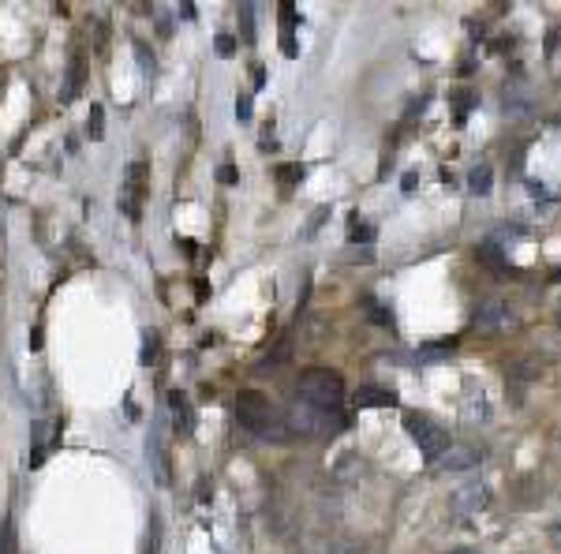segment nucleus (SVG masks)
<instances>
[{
    "label": "nucleus",
    "instance_id": "nucleus-1",
    "mask_svg": "<svg viewBox=\"0 0 561 554\" xmlns=\"http://www.w3.org/2000/svg\"><path fill=\"white\" fill-rule=\"evenodd\" d=\"M236 420L259 438H285L289 435L285 416H280L277 405L259 390H243L236 397Z\"/></svg>",
    "mask_w": 561,
    "mask_h": 554
},
{
    "label": "nucleus",
    "instance_id": "nucleus-2",
    "mask_svg": "<svg viewBox=\"0 0 561 554\" xmlns=\"http://www.w3.org/2000/svg\"><path fill=\"white\" fill-rule=\"evenodd\" d=\"M300 401L311 405V408H322V412H337L341 401H344V378L330 367H307L300 371Z\"/></svg>",
    "mask_w": 561,
    "mask_h": 554
},
{
    "label": "nucleus",
    "instance_id": "nucleus-3",
    "mask_svg": "<svg viewBox=\"0 0 561 554\" xmlns=\"http://www.w3.org/2000/svg\"><path fill=\"white\" fill-rule=\"evenodd\" d=\"M147 191H150V165L138 158V161L128 165L124 184H120V214H124L128 221H138V218H143Z\"/></svg>",
    "mask_w": 561,
    "mask_h": 554
},
{
    "label": "nucleus",
    "instance_id": "nucleus-4",
    "mask_svg": "<svg viewBox=\"0 0 561 554\" xmlns=\"http://www.w3.org/2000/svg\"><path fill=\"white\" fill-rule=\"evenodd\" d=\"M404 431H408V438L419 446V454H423L427 461H438L449 449V431L438 427L434 420H427V416H419V412L404 416Z\"/></svg>",
    "mask_w": 561,
    "mask_h": 554
},
{
    "label": "nucleus",
    "instance_id": "nucleus-5",
    "mask_svg": "<svg viewBox=\"0 0 561 554\" xmlns=\"http://www.w3.org/2000/svg\"><path fill=\"white\" fill-rule=\"evenodd\" d=\"M285 424H289V431H300V435H333V431L344 427V420H341L337 412L311 408V405H303V401H296V405L289 408Z\"/></svg>",
    "mask_w": 561,
    "mask_h": 554
},
{
    "label": "nucleus",
    "instance_id": "nucleus-6",
    "mask_svg": "<svg viewBox=\"0 0 561 554\" xmlns=\"http://www.w3.org/2000/svg\"><path fill=\"white\" fill-rule=\"evenodd\" d=\"M509 326H516V315H513V307L505 300H486L479 307V315H475V330L479 333H502Z\"/></svg>",
    "mask_w": 561,
    "mask_h": 554
},
{
    "label": "nucleus",
    "instance_id": "nucleus-7",
    "mask_svg": "<svg viewBox=\"0 0 561 554\" xmlns=\"http://www.w3.org/2000/svg\"><path fill=\"white\" fill-rule=\"evenodd\" d=\"M486 498H490V495H486V487H483V483L468 479V483H461V487L449 495V506L457 509L461 517H472V513H479V509L486 506Z\"/></svg>",
    "mask_w": 561,
    "mask_h": 554
},
{
    "label": "nucleus",
    "instance_id": "nucleus-8",
    "mask_svg": "<svg viewBox=\"0 0 561 554\" xmlns=\"http://www.w3.org/2000/svg\"><path fill=\"white\" fill-rule=\"evenodd\" d=\"M60 442V424H53V420H46V424H38L34 427V449H30V468H38L46 457H49V449Z\"/></svg>",
    "mask_w": 561,
    "mask_h": 554
},
{
    "label": "nucleus",
    "instance_id": "nucleus-9",
    "mask_svg": "<svg viewBox=\"0 0 561 554\" xmlns=\"http://www.w3.org/2000/svg\"><path fill=\"white\" fill-rule=\"evenodd\" d=\"M483 461V454H475L472 446H449L445 454L438 457V465L445 468V472H464V468H475Z\"/></svg>",
    "mask_w": 561,
    "mask_h": 554
},
{
    "label": "nucleus",
    "instance_id": "nucleus-10",
    "mask_svg": "<svg viewBox=\"0 0 561 554\" xmlns=\"http://www.w3.org/2000/svg\"><path fill=\"white\" fill-rule=\"evenodd\" d=\"M168 412H172V420H177V431L180 435H191L195 431V412H191V401L184 390H172L168 394Z\"/></svg>",
    "mask_w": 561,
    "mask_h": 554
},
{
    "label": "nucleus",
    "instance_id": "nucleus-11",
    "mask_svg": "<svg viewBox=\"0 0 561 554\" xmlns=\"http://www.w3.org/2000/svg\"><path fill=\"white\" fill-rule=\"evenodd\" d=\"M356 405L360 408H390V405H397V394L385 390V386H363L356 394Z\"/></svg>",
    "mask_w": 561,
    "mask_h": 554
},
{
    "label": "nucleus",
    "instance_id": "nucleus-12",
    "mask_svg": "<svg viewBox=\"0 0 561 554\" xmlns=\"http://www.w3.org/2000/svg\"><path fill=\"white\" fill-rule=\"evenodd\" d=\"M83 79H87V67H83V56L76 53V56H72V64H67V79H64L60 97H64V101H76V94L83 90Z\"/></svg>",
    "mask_w": 561,
    "mask_h": 554
},
{
    "label": "nucleus",
    "instance_id": "nucleus-13",
    "mask_svg": "<svg viewBox=\"0 0 561 554\" xmlns=\"http://www.w3.org/2000/svg\"><path fill=\"white\" fill-rule=\"evenodd\" d=\"M150 461L158 468V483H161V487H168V457H165V446H161L158 435L150 438Z\"/></svg>",
    "mask_w": 561,
    "mask_h": 554
},
{
    "label": "nucleus",
    "instance_id": "nucleus-14",
    "mask_svg": "<svg viewBox=\"0 0 561 554\" xmlns=\"http://www.w3.org/2000/svg\"><path fill=\"white\" fill-rule=\"evenodd\" d=\"M479 259H483L486 266H495V270H509V262H505V255H502V244H498V240H486V244H479Z\"/></svg>",
    "mask_w": 561,
    "mask_h": 554
},
{
    "label": "nucleus",
    "instance_id": "nucleus-15",
    "mask_svg": "<svg viewBox=\"0 0 561 554\" xmlns=\"http://www.w3.org/2000/svg\"><path fill=\"white\" fill-rule=\"evenodd\" d=\"M472 195H490V165H475L472 177H468Z\"/></svg>",
    "mask_w": 561,
    "mask_h": 554
},
{
    "label": "nucleus",
    "instance_id": "nucleus-16",
    "mask_svg": "<svg viewBox=\"0 0 561 554\" xmlns=\"http://www.w3.org/2000/svg\"><path fill=\"white\" fill-rule=\"evenodd\" d=\"M0 554H15V521L5 517V528H0Z\"/></svg>",
    "mask_w": 561,
    "mask_h": 554
},
{
    "label": "nucleus",
    "instance_id": "nucleus-17",
    "mask_svg": "<svg viewBox=\"0 0 561 554\" xmlns=\"http://www.w3.org/2000/svg\"><path fill=\"white\" fill-rule=\"evenodd\" d=\"M363 311H367V319L371 323H382V326H390L393 323V315L385 307H378V300H363Z\"/></svg>",
    "mask_w": 561,
    "mask_h": 554
},
{
    "label": "nucleus",
    "instance_id": "nucleus-18",
    "mask_svg": "<svg viewBox=\"0 0 561 554\" xmlns=\"http://www.w3.org/2000/svg\"><path fill=\"white\" fill-rule=\"evenodd\" d=\"M289 356H292V341L285 337V341H280V344H277V349H273V353H270L262 364H266V367H280V364H285Z\"/></svg>",
    "mask_w": 561,
    "mask_h": 554
},
{
    "label": "nucleus",
    "instance_id": "nucleus-19",
    "mask_svg": "<svg viewBox=\"0 0 561 554\" xmlns=\"http://www.w3.org/2000/svg\"><path fill=\"white\" fill-rule=\"evenodd\" d=\"M158 349H161L158 330H147V337H143V364H154L158 360Z\"/></svg>",
    "mask_w": 561,
    "mask_h": 554
},
{
    "label": "nucleus",
    "instance_id": "nucleus-20",
    "mask_svg": "<svg viewBox=\"0 0 561 554\" xmlns=\"http://www.w3.org/2000/svg\"><path fill=\"white\" fill-rule=\"evenodd\" d=\"M87 131H90V138H101V135H105V109H101V106H90Z\"/></svg>",
    "mask_w": 561,
    "mask_h": 554
},
{
    "label": "nucleus",
    "instance_id": "nucleus-21",
    "mask_svg": "<svg viewBox=\"0 0 561 554\" xmlns=\"http://www.w3.org/2000/svg\"><path fill=\"white\" fill-rule=\"evenodd\" d=\"M236 117L240 120H251V94L240 90V97H236Z\"/></svg>",
    "mask_w": 561,
    "mask_h": 554
},
{
    "label": "nucleus",
    "instance_id": "nucleus-22",
    "mask_svg": "<svg viewBox=\"0 0 561 554\" xmlns=\"http://www.w3.org/2000/svg\"><path fill=\"white\" fill-rule=\"evenodd\" d=\"M218 53L221 56H232L236 53V38H232V34H218Z\"/></svg>",
    "mask_w": 561,
    "mask_h": 554
},
{
    "label": "nucleus",
    "instance_id": "nucleus-23",
    "mask_svg": "<svg viewBox=\"0 0 561 554\" xmlns=\"http://www.w3.org/2000/svg\"><path fill=\"white\" fill-rule=\"evenodd\" d=\"M277 177H280V180H303V169H300V165H280Z\"/></svg>",
    "mask_w": 561,
    "mask_h": 554
},
{
    "label": "nucleus",
    "instance_id": "nucleus-24",
    "mask_svg": "<svg viewBox=\"0 0 561 554\" xmlns=\"http://www.w3.org/2000/svg\"><path fill=\"white\" fill-rule=\"evenodd\" d=\"M326 554H367L363 547H356V543H337V547H330Z\"/></svg>",
    "mask_w": 561,
    "mask_h": 554
},
{
    "label": "nucleus",
    "instance_id": "nucleus-25",
    "mask_svg": "<svg viewBox=\"0 0 561 554\" xmlns=\"http://www.w3.org/2000/svg\"><path fill=\"white\" fill-rule=\"evenodd\" d=\"M240 15H243V38H248V42H255V34H251V8L243 5V12H240Z\"/></svg>",
    "mask_w": 561,
    "mask_h": 554
},
{
    "label": "nucleus",
    "instance_id": "nucleus-26",
    "mask_svg": "<svg viewBox=\"0 0 561 554\" xmlns=\"http://www.w3.org/2000/svg\"><path fill=\"white\" fill-rule=\"evenodd\" d=\"M218 177H221L225 184H236V180H240V172H236L232 165H221V169H218Z\"/></svg>",
    "mask_w": 561,
    "mask_h": 554
},
{
    "label": "nucleus",
    "instance_id": "nucleus-27",
    "mask_svg": "<svg viewBox=\"0 0 561 554\" xmlns=\"http://www.w3.org/2000/svg\"><path fill=\"white\" fill-rule=\"evenodd\" d=\"M280 49H285L289 56H296V42H292V34H285V38H280Z\"/></svg>",
    "mask_w": 561,
    "mask_h": 554
},
{
    "label": "nucleus",
    "instance_id": "nucleus-28",
    "mask_svg": "<svg viewBox=\"0 0 561 554\" xmlns=\"http://www.w3.org/2000/svg\"><path fill=\"white\" fill-rule=\"evenodd\" d=\"M554 539H557V547H561V528H554Z\"/></svg>",
    "mask_w": 561,
    "mask_h": 554
},
{
    "label": "nucleus",
    "instance_id": "nucleus-29",
    "mask_svg": "<svg viewBox=\"0 0 561 554\" xmlns=\"http://www.w3.org/2000/svg\"><path fill=\"white\" fill-rule=\"evenodd\" d=\"M453 554H479V550H453Z\"/></svg>",
    "mask_w": 561,
    "mask_h": 554
}]
</instances>
